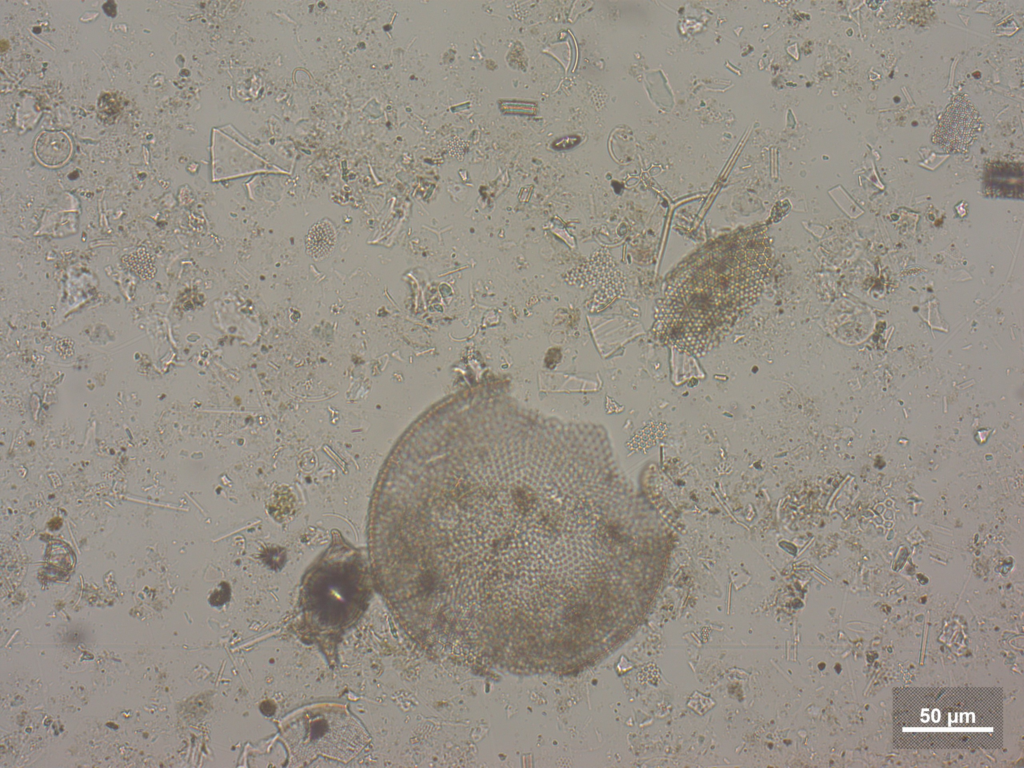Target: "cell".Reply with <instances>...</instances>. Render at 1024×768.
Instances as JSON below:
<instances>
[{
    "label": "cell",
    "instance_id": "obj_1",
    "mask_svg": "<svg viewBox=\"0 0 1024 768\" xmlns=\"http://www.w3.org/2000/svg\"><path fill=\"white\" fill-rule=\"evenodd\" d=\"M755 248H726L695 268L667 296L661 328L675 344H713L752 305L764 258Z\"/></svg>",
    "mask_w": 1024,
    "mask_h": 768
},
{
    "label": "cell",
    "instance_id": "obj_2",
    "mask_svg": "<svg viewBox=\"0 0 1024 768\" xmlns=\"http://www.w3.org/2000/svg\"><path fill=\"white\" fill-rule=\"evenodd\" d=\"M981 126L975 106L963 95H956L941 115L932 141L948 153L965 150Z\"/></svg>",
    "mask_w": 1024,
    "mask_h": 768
},
{
    "label": "cell",
    "instance_id": "obj_3",
    "mask_svg": "<svg viewBox=\"0 0 1024 768\" xmlns=\"http://www.w3.org/2000/svg\"><path fill=\"white\" fill-rule=\"evenodd\" d=\"M72 149L71 139L63 131L41 132L34 146L36 158L50 168L65 164L71 156Z\"/></svg>",
    "mask_w": 1024,
    "mask_h": 768
},
{
    "label": "cell",
    "instance_id": "obj_4",
    "mask_svg": "<svg viewBox=\"0 0 1024 768\" xmlns=\"http://www.w3.org/2000/svg\"><path fill=\"white\" fill-rule=\"evenodd\" d=\"M335 239V231L331 223L326 220L318 222L307 234V253L315 259H321L332 251Z\"/></svg>",
    "mask_w": 1024,
    "mask_h": 768
}]
</instances>
